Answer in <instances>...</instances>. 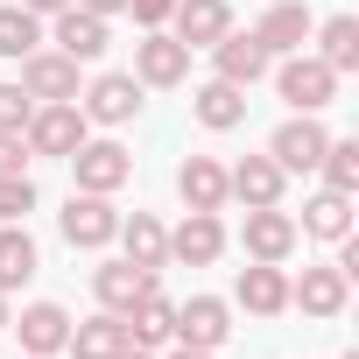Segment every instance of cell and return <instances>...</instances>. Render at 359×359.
I'll return each mask as SVG.
<instances>
[{"mask_svg":"<svg viewBox=\"0 0 359 359\" xmlns=\"http://www.w3.org/2000/svg\"><path fill=\"white\" fill-rule=\"evenodd\" d=\"M268 71H275V92H282L289 113H324V106L338 99V71H331L324 57H310V50H289V57L268 64Z\"/></svg>","mask_w":359,"mask_h":359,"instance_id":"obj_1","label":"cell"},{"mask_svg":"<svg viewBox=\"0 0 359 359\" xmlns=\"http://www.w3.org/2000/svg\"><path fill=\"white\" fill-rule=\"evenodd\" d=\"M64 162H71V191H99V198H113V191L134 184V155H127L120 141H92V134H85Z\"/></svg>","mask_w":359,"mask_h":359,"instance_id":"obj_2","label":"cell"},{"mask_svg":"<svg viewBox=\"0 0 359 359\" xmlns=\"http://www.w3.org/2000/svg\"><path fill=\"white\" fill-rule=\"evenodd\" d=\"M57 233H64L71 254H99V247H113L120 212H113V198H99V191H71V205L57 212Z\"/></svg>","mask_w":359,"mask_h":359,"instance_id":"obj_3","label":"cell"},{"mask_svg":"<svg viewBox=\"0 0 359 359\" xmlns=\"http://www.w3.org/2000/svg\"><path fill=\"white\" fill-rule=\"evenodd\" d=\"M92 134V120L78 113V99H43L36 113H29V127H22V141H29V155H71L78 141Z\"/></svg>","mask_w":359,"mask_h":359,"instance_id":"obj_4","label":"cell"},{"mask_svg":"<svg viewBox=\"0 0 359 359\" xmlns=\"http://www.w3.org/2000/svg\"><path fill=\"white\" fill-rule=\"evenodd\" d=\"M345 303H352V275L338 268V261H310L296 282H289V310H303V317H345Z\"/></svg>","mask_w":359,"mask_h":359,"instance_id":"obj_5","label":"cell"},{"mask_svg":"<svg viewBox=\"0 0 359 359\" xmlns=\"http://www.w3.org/2000/svg\"><path fill=\"white\" fill-rule=\"evenodd\" d=\"M134 78H141V92H176L191 78V50L176 43L169 29H141V43H134Z\"/></svg>","mask_w":359,"mask_h":359,"instance_id":"obj_6","label":"cell"},{"mask_svg":"<svg viewBox=\"0 0 359 359\" xmlns=\"http://www.w3.org/2000/svg\"><path fill=\"white\" fill-rule=\"evenodd\" d=\"M78 113H85L92 127H127V120L141 113V78H134V71H99V78L78 92Z\"/></svg>","mask_w":359,"mask_h":359,"instance_id":"obj_7","label":"cell"},{"mask_svg":"<svg viewBox=\"0 0 359 359\" xmlns=\"http://www.w3.org/2000/svg\"><path fill=\"white\" fill-rule=\"evenodd\" d=\"M324 141H331V134H324L317 113H289V120L268 134V155L282 162V176H310V169L324 162Z\"/></svg>","mask_w":359,"mask_h":359,"instance_id":"obj_8","label":"cell"},{"mask_svg":"<svg viewBox=\"0 0 359 359\" xmlns=\"http://www.w3.org/2000/svg\"><path fill=\"white\" fill-rule=\"evenodd\" d=\"M296 240H303V233H296V219H289L282 205H247V219H240L247 261H275V268H282V261L296 254Z\"/></svg>","mask_w":359,"mask_h":359,"instance_id":"obj_9","label":"cell"},{"mask_svg":"<svg viewBox=\"0 0 359 359\" xmlns=\"http://www.w3.org/2000/svg\"><path fill=\"white\" fill-rule=\"evenodd\" d=\"M43 43H57L71 64H99V57H106V43H113V29H106V15H85L78 0H71V8H57V15H50V36H43Z\"/></svg>","mask_w":359,"mask_h":359,"instance_id":"obj_10","label":"cell"},{"mask_svg":"<svg viewBox=\"0 0 359 359\" xmlns=\"http://www.w3.org/2000/svg\"><path fill=\"white\" fill-rule=\"evenodd\" d=\"M226 338H233V303H226V296H191V303H176V338H169V345L219 352Z\"/></svg>","mask_w":359,"mask_h":359,"instance_id":"obj_11","label":"cell"},{"mask_svg":"<svg viewBox=\"0 0 359 359\" xmlns=\"http://www.w3.org/2000/svg\"><path fill=\"white\" fill-rule=\"evenodd\" d=\"M162 282H155V268H134L127 254L120 261H99L92 268V296H99V310H113V317H127L141 296H155Z\"/></svg>","mask_w":359,"mask_h":359,"instance_id":"obj_12","label":"cell"},{"mask_svg":"<svg viewBox=\"0 0 359 359\" xmlns=\"http://www.w3.org/2000/svg\"><path fill=\"white\" fill-rule=\"evenodd\" d=\"M268 64H275V57L254 43V29H226V36L212 43V78H226V85H240V92H247V85H261V78H268Z\"/></svg>","mask_w":359,"mask_h":359,"instance_id":"obj_13","label":"cell"},{"mask_svg":"<svg viewBox=\"0 0 359 359\" xmlns=\"http://www.w3.org/2000/svg\"><path fill=\"white\" fill-rule=\"evenodd\" d=\"M176 198H184V212H226V162L219 155H184L176 162Z\"/></svg>","mask_w":359,"mask_h":359,"instance_id":"obj_14","label":"cell"},{"mask_svg":"<svg viewBox=\"0 0 359 359\" xmlns=\"http://www.w3.org/2000/svg\"><path fill=\"white\" fill-rule=\"evenodd\" d=\"M15 85H22L36 106H43V99H78V92H85V85H78V64H71L64 50H29Z\"/></svg>","mask_w":359,"mask_h":359,"instance_id":"obj_15","label":"cell"},{"mask_svg":"<svg viewBox=\"0 0 359 359\" xmlns=\"http://www.w3.org/2000/svg\"><path fill=\"white\" fill-rule=\"evenodd\" d=\"M233 303H240L247 317H282V310H289V275H282L275 261H247V268L233 275Z\"/></svg>","mask_w":359,"mask_h":359,"instance_id":"obj_16","label":"cell"},{"mask_svg":"<svg viewBox=\"0 0 359 359\" xmlns=\"http://www.w3.org/2000/svg\"><path fill=\"white\" fill-rule=\"evenodd\" d=\"M8 331L22 338V352H36V359H50V352H64V345H71V310L43 296V303H29L22 317H8Z\"/></svg>","mask_w":359,"mask_h":359,"instance_id":"obj_17","label":"cell"},{"mask_svg":"<svg viewBox=\"0 0 359 359\" xmlns=\"http://www.w3.org/2000/svg\"><path fill=\"white\" fill-rule=\"evenodd\" d=\"M310 29H317L310 0H275V8L254 22V43H261L268 57H289V50H303V43H310Z\"/></svg>","mask_w":359,"mask_h":359,"instance_id":"obj_18","label":"cell"},{"mask_svg":"<svg viewBox=\"0 0 359 359\" xmlns=\"http://www.w3.org/2000/svg\"><path fill=\"white\" fill-rule=\"evenodd\" d=\"M226 254V219L219 212H184V226L169 233V261H184V268H212Z\"/></svg>","mask_w":359,"mask_h":359,"instance_id":"obj_19","label":"cell"},{"mask_svg":"<svg viewBox=\"0 0 359 359\" xmlns=\"http://www.w3.org/2000/svg\"><path fill=\"white\" fill-rule=\"evenodd\" d=\"M226 29H233V0H176V15H169V36L184 50H212Z\"/></svg>","mask_w":359,"mask_h":359,"instance_id":"obj_20","label":"cell"},{"mask_svg":"<svg viewBox=\"0 0 359 359\" xmlns=\"http://www.w3.org/2000/svg\"><path fill=\"white\" fill-rule=\"evenodd\" d=\"M282 191H289V176L275 155H240L226 169V198H240V205H282Z\"/></svg>","mask_w":359,"mask_h":359,"instance_id":"obj_21","label":"cell"},{"mask_svg":"<svg viewBox=\"0 0 359 359\" xmlns=\"http://www.w3.org/2000/svg\"><path fill=\"white\" fill-rule=\"evenodd\" d=\"M113 240H120V254H127L134 268H155V275L169 268V226H162L155 212H134V219H120V233H113Z\"/></svg>","mask_w":359,"mask_h":359,"instance_id":"obj_22","label":"cell"},{"mask_svg":"<svg viewBox=\"0 0 359 359\" xmlns=\"http://www.w3.org/2000/svg\"><path fill=\"white\" fill-rule=\"evenodd\" d=\"M191 113H198V127L233 134V127L247 120V92H240V85H226V78H205V85L191 92Z\"/></svg>","mask_w":359,"mask_h":359,"instance_id":"obj_23","label":"cell"},{"mask_svg":"<svg viewBox=\"0 0 359 359\" xmlns=\"http://www.w3.org/2000/svg\"><path fill=\"white\" fill-rule=\"evenodd\" d=\"M120 324H127V338H134L141 352H162V345L176 338V303H169V296L155 289V296H141V303H134V310H127Z\"/></svg>","mask_w":359,"mask_h":359,"instance_id":"obj_24","label":"cell"},{"mask_svg":"<svg viewBox=\"0 0 359 359\" xmlns=\"http://www.w3.org/2000/svg\"><path fill=\"white\" fill-rule=\"evenodd\" d=\"M36 268H43V254H36V240H29V219H22V226H0V296L29 289Z\"/></svg>","mask_w":359,"mask_h":359,"instance_id":"obj_25","label":"cell"},{"mask_svg":"<svg viewBox=\"0 0 359 359\" xmlns=\"http://www.w3.org/2000/svg\"><path fill=\"white\" fill-rule=\"evenodd\" d=\"M310 43H317L310 57H324L338 78H345V71H359V15H331V22H317V29H310Z\"/></svg>","mask_w":359,"mask_h":359,"instance_id":"obj_26","label":"cell"},{"mask_svg":"<svg viewBox=\"0 0 359 359\" xmlns=\"http://www.w3.org/2000/svg\"><path fill=\"white\" fill-rule=\"evenodd\" d=\"M134 338H127V324L113 317V310H99V317H85V324H71V345L64 352H78V359H120Z\"/></svg>","mask_w":359,"mask_h":359,"instance_id":"obj_27","label":"cell"},{"mask_svg":"<svg viewBox=\"0 0 359 359\" xmlns=\"http://www.w3.org/2000/svg\"><path fill=\"white\" fill-rule=\"evenodd\" d=\"M296 233H310V240H324V247L345 240V233H352V198H345V191H317V198L303 205V226H296Z\"/></svg>","mask_w":359,"mask_h":359,"instance_id":"obj_28","label":"cell"},{"mask_svg":"<svg viewBox=\"0 0 359 359\" xmlns=\"http://www.w3.org/2000/svg\"><path fill=\"white\" fill-rule=\"evenodd\" d=\"M29 50H43V15H29L22 0H0V57L22 64Z\"/></svg>","mask_w":359,"mask_h":359,"instance_id":"obj_29","label":"cell"},{"mask_svg":"<svg viewBox=\"0 0 359 359\" xmlns=\"http://www.w3.org/2000/svg\"><path fill=\"white\" fill-rule=\"evenodd\" d=\"M317 176H324V191H345V198H359V141L345 134H331L324 141V162H317Z\"/></svg>","mask_w":359,"mask_h":359,"instance_id":"obj_30","label":"cell"},{"mask_svg":"<svg viewBox=\"0 0 359 359\" xmlns=\"http://www.w3.org/2000/svg\"><path fill=\"white\" fill-rule=\"evenodd\" d=\"M36 212V176H0V226H22Z\"/></svg>","mask_w":359,"mask_h":359,"instance_id":"obj_31","label":"cell"},{"mask_svg":"<svg viewBox=\"0 0 359 359\" xmlns=\"http://www.w3.org/2000/svg\"><path fill=\"white\" fill-rule=\"evenodd\" d=\"M29 113H36V99H29L22 85H0V134H22Z\"/></svg>","mask_w":359,"mask_h":359,"instance_id":"obj_32","label":"cell"},{"mask_svg":"<svg viewBox=\"0 0 359 359\" xmlns=\"http://www.w3.org/2000/svg\"><path fill=\"white\" fill-rule=\"evenodd\" d=\"M29 162H36V155H29L22 134H0V176H29Z\"/></svg>","mask_w":359,"mask_h":359,"instance_id":"obj_33","label":"cell"},{"mask_svg":"<svg viewBox=\"0 0 359 359\" xmlns=\"http://www.w3.org/2000/svg\"><path fill=\"white\" fill-rule=\"evenodd\" d=\"M127 15H134L141 29H169V15H176V0H127Z\"/></svg>","mask_w":359,"mask_h":359,"instance_id":"obj_34","label":"cell"},{"mask_svg":"<svg viewBox=\"0 0 359 359\" xmlns=\"http://www.w3.org/2000/svg\"><path fill=\"white\" fill-rule=\"evenodd\" d=\"M78 8H85V15H106V22H113V15H127V0H78Z\"/></svg>","mask_w":359,"mask_h":359,"instance_id":"obj_35","label":"cell"},{"mask_svg":"<svg viewBox=\"0 0 359 359\" xmlns=\"http://www.w3.org/2000/svg\"><path fill=\"white\" fill-rule=\"evenodd\" d=\"M22 8H29V15H43V22H50V15H57V8H71V0H22Z\"/></svg>","mask_w":359,"mask_h":359,"instance_id":"obj_36","label":"cell"},{"mask_svg":"<svg viewBox=\"0 0 359 359\" xmlns=\"http://www.w3.org/2000/svg\"><path fill=\"white\" fill-rule=\"evenodd\" d=\"M169 359H212V352H198V345H176V352H169Z\"/></svg>","mask_w":359,"mask_h":359,"instance_id":"obj_37","label":"cell"},{"mask_svg":"<svg viewBox=\"0 0 359 359\" xmlns=\"http://www.w3.org/2000/svg\"><path fill=\"white\" fill-rule=\"evenodd\" d=\"M120 359H155V352H141V345H127V352H120Z\"/></svg>","mask_w":359,"mask_h":359,"instance_id":"obj_38","label":"cell"},{"mask_svg":"<svg viewBox=\"0 0 359 359\" xmlns=\"http://www.w3.org/2000/svg\"><path fill=\"white\" fill-rule=\"evenodd\" d=\"M8 317H15V310H8V296H0V331H8Z\"/></svg>","mask_w":359,"mask_h":359,"instance_id":"obj_39","label":"cell"},{"mask_svg":"<svg viewBox=\"0 0 359 359\" xmlns=\"http://www.w3.org/2000/svg\"><path fill=\"white\" fill-rule=\"evenodd\" d=\"M15 359H36V352H15Z\"/></svg>","mask_w":359,"mask_h":359,"instance_id":"obj_40","label":"cell"}]
</instances>
